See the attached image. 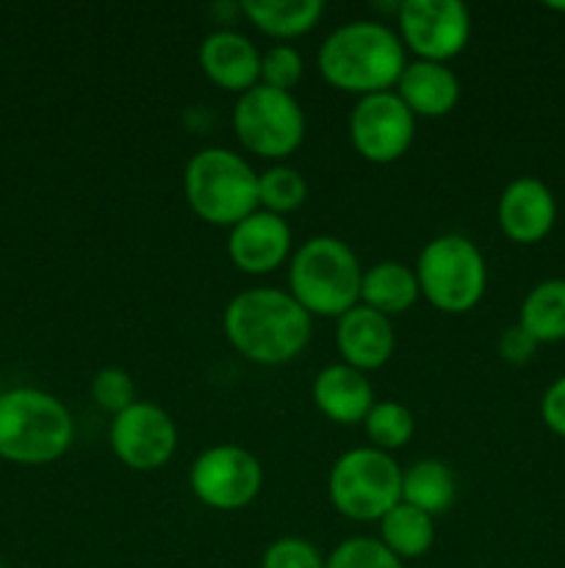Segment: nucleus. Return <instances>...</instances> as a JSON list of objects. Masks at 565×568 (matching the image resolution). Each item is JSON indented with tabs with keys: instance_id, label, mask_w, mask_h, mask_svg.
Wrapping results in <instances>:
<instances>
[{
	"instance_id": "14",
	"label": "nucleus",
	"mask_w": 565,
	"mask_h": 568,
	"mask_svg": "<svg viewBox=\"0 0 565 568\" xmlns=\"http://www.w3.org/2000/svg\"><path fill=\"white\" fill-rule=\"evenodd\" d=\"M496 220L504 236L515 244H535L548 236L557 220L552 189L537 178H515L499 197Z\"/></svg>"
},
{
	"instance_id": "20",
	"label": "nucleus",
	"mask_w": 565,
	"mask_h": 568,
	"mask_svg": "<svg viewBox=\"0 0 565 568\" xmlns=\"http://www.w3.org/2000/svg\"><path fill=\"white\" fill-rule=\"evenodd\" d=\"M244 17L271 39H297L319 26L321 0H244Z\"/></svg>"
},
{
	"instance_id": "4",
	"label": "nucleus",
	"mask_w": 565,
	"mask_h": 568,
	"mask_svg": "<svg viewBox=\"0 0 565 568\" xmlns=\"http://www.w3.org/2000/svg\"><path fill=\"white\" fill-rule=\"evenodd\" d=\"M363 270L347 242L336 236H314L299 244L288 264V288L291 297L310 316H338L360 303Z\"/></svg>"
},
{
	"instance_id": "17",
	"label": "nucleus",
	"mask_w": 565,
	"mask_h": 568,
	"mask_svg": "<svg viewBox=\"0 0 565 568\" xmlns=\"http://www.w3.org/2000/svg\"><path fill=\"white\" fill-rule=\"evenodd\" d=\"M397 98L413 116L438 120L452 114L460 103V78L452 67L438 61H408L397 81Z\"/></svg>"
},
{
	"instance_id": "3",
	"label": "nucleus",
	"mask_w": 565,
	"mask_h": 568,
	"mask_svg": "<svg viewBox=\"0 0 565 568\" xmlns=\"http://www.w3.org/2000/svg\"><path fill=\"white\" fill-rule=\"evenodd\" d=\"M75 438V425L61 399L39 388L0 394V458L22 466L59 460Z\"/></svg>"
},
{
	"instance_id": "23",
	"label": "nucleus",
	"mask_w": 565,
	"mask_h": 568,
	"mask_svg": "<svg viewBox=\"0 0 565 568\" xmlns=\"http://www.w3.org/2000/svg\"><path fill=\"white\" fill-rule=\"evenodd\" d=\"M518 325L537 344H554L565 338V281L552 277L532 288L521 303Z\"/></svg>"
},
{
	"instance_id": "30",
	"label": "nucleus",
	"mask_w": 565,
	"mask_h": 568,
	"mask_svg": "<svg viewBox=\"0 0 565 568\" xmlns=\"http://www.w3.org/2000/svg\"><path fill=\"white\" fill-rule=\"evenodd\" d=\"M535 349L537 342L521 325L507 327V331L502 333V338H499V355H502L507 364H526V361L535 355Z\"/></svg>"
},
{
	"instance_id": "29",
	"label": "nucleus",
	"mask_w": 565,
	"mask_h": 568,
	"mask_svg": "<svg viewBox=\"0 0 565 568\" xmlns=\"http://www.w3.org/2000/svg\"><path fill=\"white\" fill-rule=\"evenodd\" d=\"M327 560L319 549L305 538H277L266 547L260 568H325Z\"/></svg>"
},
{
	"instance_id": "21",
	"label": "nucleus",
	"mask_w": 565,
	"mask_h": 568,
	"mask_svg": "<svg viewBox=\"0 0 565 568\" xmlns=\"http://www.w3.org/2000/svg\"><path fill=\"white\" fill-rule=\"evenodd\" d=\"M454 499H458V480L443 460H415L410 469L402 471V503L413 505L421 514L435 519L452 508Z\"/></svg>"
},
{
	"instance_id": "26",
	"label": "nucleus",
	"mask_w": 565,
	"mask_h": 568,
	"mask_svg": "<svg viewBox=\"0 0 565 568\" xmlns=\"http://www.w3.org/2000/svg\"><path fill=\"white\" fill-rule=\"evenodd\" d=\"M325 568H404V564L380 538L355 536L327 555Z\"/></svg>"
},
{
	"instance_id": "13",
	"label": "nucleus",
	"mask_w": 565,
	"mask_h": 568,
	"mask_svg": "<svg viewBox=\"0 0 565 568\" xmlns=\"http://www.w3.org/2000/svg\"><path fill=\"white\" fill-rule=\"evenodd\" d=\"M291 227L282 216L253 211L227 233V255L244 275H269L291 255Z\"/></svg>"
},
{
	"instance_id": "25",
	"label": "nucleus",
	"mask_w": 565,
	"mask_h": 568,
	"mask_svg": "<svg viewBox=\"0 0 565 568\" xmlns=\"http://www.w3.org/2000/svg\"><path fill=\"white\" fill-rule=\"evenodd\" d=\"M363 427L371 447L382 449L388 455L408 447L415 436V419L410 414V408L402 403H393V399L374 403V408L363 419Z\"/></svg>"
},
{
	"instance_id": "16",
	"label": "nucleus",
	"mask_w": 565,
	"mask_h": 568,
	"mask_svg": "<svg viewBox=\"0 0 565 568\" xmlns=\"http://www.w3.org/2000/svg\"><path fill=\"white\" fill-rule=\"evenodd\" d=\"M199 67L205 78L225 92L244 94L260 83V53L244 33L219 28L199 44Z\"/></svg>"
},
{
	"instance_id": "9",
	"label": "nucleus",
	"mask_w": 565,
	"mask_h": 568,
	"mask_svg": "<svg viewBox=\"0 0 565 568\" xmlns=\"http://www.w3.org/2000/svg\"><path fill=\"white\" fill-rule=\"evenodd\" d=\"M188 486L205 508L230 514L258 499L264 488V466L249 449L236 444H216L194 460Z\"/></svg>"
},
{
	"instance_id": "27",
	"label": "nucleus",
	"mask_w": 565,
	"mask_h": 568,
	"mask_svg": "<svg viewBox=\"0 0 565 568\" xmlns=\"http://www.w3.org/2000/svg\"><path fill=\"white\" fill-rule=\"evenodd\" d=\"M305 75V59L294 44H275L260 53V83L277 92H291Z\"/></svg>"
},
{
	"instance_id": "22",
	"label": "nucleus",
	"mask_w": 565,
	"mask_h": 568,
	"mask_svg": "<svg viewBox=\"0 0 565 568\" xmlns=\"http://www.w3.org/2000/svg\"><path fill=\"white\" fill-rule=\"evenodd\" d=\"M380 541L397 555L399 560L424 558L435 544V519L421 514L419 508L408 503H399L388 510L380 521Z\"/></svg>"
},
{
	"instance_id": "18",
	"label": "nucleus",
	"mask_w": 565,
	"mask_h": 568,
	"mask_svg": "<svg viewBox=\"0 0 565 568\" xmlns=\"http://www.w3.org/2000/svg\"><path fill=\"white\" fill-rule=\"evenodd\" d=\"M314 403L319 414L336 425H363L374 408V388L366 372L347 364H330L316 375Z\"/></svg>"
},
{
	"instance_id": "12",
	"label": "nucleus",
	"mask_w": 565,
	"mask_h": 568,
	"mask_svg": "<svg viewBox=\"0 0 565 568\" xmlns=\"http://www.w3.org/2000/svg\"><path fill=\"white\" fill-rule=\"evenodd\" d=\"M111 449L133 471H158L177 449V425L161 405L133 403L111 422Z\"/></svg>"
},
{
	"instance_id": "6",
	"label": "nucleus",
	"mask_w": 565,
	"mask_h": 568,
	"mask_svg": "<svg viewBox=\"0 0 565 568\" xmlns=\"http://www.w3.org/2000/svg\"><path fill=\"white\" fill-rule=\"evenodd\" d=\"M413 272L421 297L443 314H469L485 297V258L480 247L460 233H443L427 242Z\"/></svg>"
},
{
	"instance_id": "28",
	"label": "nucleus",
	"mask_w": 565,
	"mask_h": 568,
	"mask_svg": "<svg viewBox=\"0 0 565 568\" xmlns=\"http://www.w3.org/2000/svg\"><path fill=\"white\" fill-rule=\"evenodd\" d=\"M92 399L100 410H109L111 416L122 414L136 403V386L133 377L122 366H105L92 381Z\"/></svg>"
},
{
	"instance_id": "8",
	"label": "nucleus",
	"mask_w": 565,
	"mask_h": 568,
	"mask_svg": "<svg viewBox=\"0 0 565 568\" xmlns=\"http://www.w3.org/2000/svg\"><path fill=\"white\" fill-rule=\"evenodd\" d=\"M233 131L247 153L266 161H282L297 153L305 139V111L291 92L253 87L233 105Z\"/></svg>"
},
{
	"instance_id": "11",
	"label": "nucleus",
	"mask_w": 565,
	"mask_h": 568,
	"mask_svg": "<svg viewBox=\"0 0 565 568\" xmlns=\"http://www.w3.org/2000/svg\"><path fill=\"white\" fill-rule=\"evenodd\" d=\"M349 139L360 159L369 164H393L415 139V116L397 92H377L358 98L349 114Z\"/></svg>"
},
{
	"instance_id": "7",
	"label": "nucleus",
	"mask_w": 565,
	"mask_h": 568,
	"mask_svg": "<svg viewBox=\"0 0 565 568\" xmlns=\"http://www.w3.org/2000/svg\"><path fill=\"white\" fill-rule=\"evenodd\" d=\"M327 497L343 519L380 521L402 503V469L382 449H349L332 464Z\"/></svg>"
},
{
	"instance_id": "24",
	"label": "nucleus",
	"mask_w": 565,
	"mask_h": 568,
	"mask_svg": "<svg viewBox=\"0 0 565 568\" xmlns=\"http://www.w3.org/2000/svg\"><path fill=\"white\" fill-rule=\"evenodd\" d=\"M308 200V181L288 164H271L258 175V209L275 216H286L302 209Z\"/></svg>"
},
{
	"instance_id": "34",
	"label": "nucleus",
	"mask_w": 565,
	"mask_h": 568,
	"mask_svg": "<svg viewBox=\"0 0 565 568\" xmlns=\"http://www.w3.org/2000/svg\"><path fill=\"white\" fill-rule=\"evenodd\" d=\"M0 460H3V458H0Z\"/></svg>"
},
{
	"instance_id": "10",
	"label": "nucleus",
	"mask_w": 565,
	"mask_h": 568,
	"mask_svg": "<svg viewBox=\"0 0 565 568\" xmlns=\"http://www.w3.org/2000/svg\"><path fill=\"white\" fill-rule=\"evenodd\" d=\"M397 33L419 61L446 64L469 44L471 11L460 0H404Z\"/></svg>"
},
{
	"instance_id": "5",
	"label": "nucleus",
	"mask_w": 565,
	"mask_h": 568,
	"mask_svg": "<svg viewBox=\"0 0 565 568\" xmlns=\"http://www.w3.org/2000/svg\"><path fill=\"white\" fill-rule=\"evenodd\" d=\"M183 194L199 220L230 231L258 211V172L236 150L205 148L183 170Z\"/></svg>"
},
{
	"instance_id": "2",
	"label": "nucleus",
	"mask_w": 565,
	"mask_h": 568,
	"mask_svg": "<svg viewBox=\"0 0 565 568\" xmlns=\"http://www.w3.org/2000/svg\"><path fill=\"white\" fill-rule=\"evenodd\" d=\"M404 64L408 59L399 33L371 20H355L336 28L316 55L321 78L338 92L358 98L391 92Z\"/></svg>"
},
{
	"instance_id": "31",
	"label": "nucleus",
	"mask_w": 565,
	"mask_h": 568,
	"mask_svg": "<svg viewBox=\"0 0 565 568\" xmlns=\"http://www.w3.org/2000/svg\"><path fill=\"white\" fill-rule=\"evenodd\" d=\"M541 416L546 427L565 438V375L546 388L541 399Z\"/></svg>"
},
{
	"instance_id": "33",
	"label": "nucleus",
	"mask_w": 565,
	"mask_h": 568,
	"mask_svg": "<svg viewBox=\"0 0 565 568\" xmlns=\"http://www.w3.org/2000/svg\"><path fill=\"white\" fill-rule=\"evenodd\" d=\"M0 568H6V566H3V564H0Z\"/></svg>"
},
{
	"instance_id": "32",
	"label": "nucleus",
	"mask_w": 565,
	"mask_h": 568,
	"mask_svg": "<svg viewBox=\"0 0 565 568\" xmlns=\"http://www.w3.org/2000/svg\"><path fill=\"white\" fill-rule=\"evenodd\" d=\"M548 9H559V11H565V3H548Z\"/></svg>"
},
{
	"instance_id": "15",
	"label": "nucleus",
	"mask_w": 565,
	"mask_h": 568,
	"mask_svg": "<svg viewBox=\"0 0 565 568\" xmlns=\"http://www.w3.org/2000/svg\"><path fill=\"white\" fill-rule=\"evenodd\" d=\"M336 347L341 364L369 375L391 361L397 349V333L388 316L358 303L336 320Z\"/></svg>"
},
{
	"instance_id": "1",
	"label": "nucleus",
	"mask_w": 565,
	"mask_h": 568,
	"mask_svg": "<svg viewBox=\"0 0 565 568\" xmlns=\"http://www.w3.org/2000/svg\"><path fill=\"white\" fill-rule=\"evenodd\" d=\"M314 316L280 288H249L225 308V336L238 355L260 366L297 358L310 342Z\"/></svg>"
},
{
	"instance_id": "19",
	"label": "nucleus",
	"mask_w": 565,
	"mask_h": 568,
	"mask_svg": "<svg viewBox=\"0 0 565 568\" xmlns=\"http://www.w3.org/2000/svg\"><path fill=\"white\" fill-rule=\"evenodd\" d=\"M421 297L415 272L399 261H380L363 272L360 281V305L382 316H399L415 305Z\"/></svg>"
}]
</instances>
